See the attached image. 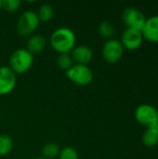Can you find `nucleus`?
I'll return each mask as SVG.
<instances>
[{
	"label": "nucleus",
	"mask_w": 158,
	"mask_h": 159,
	"mask_svg": "<svg viewBox=\"0 0 158 159\" xmlns=\"http://www.w3.org/2000/svg\"><path fill=\"white\" fill-rule=\"evenodd\" d=\"M75 34L67 27L58 28L50 35L51 48L59 54L71 52L75 47Z\"/></svg>",
	"instance_id": "1"
},
{
	"label": "nucleus",
	"mask_w": 158,
	"mask_h": 159,
	"mask_svg": "<svg viewBox=\"0 0 158 159\" xmlns=\"http://www.w3.org/2000/svg\"><path fill=\"white\" fill-rule=\"evenodd\" d=\"M33 62L34 55L26 48H19L10 55L9 68L15 75H21L32 67Z\"/></svg>",
	"instance_id": "2"
},
{
	"label": "nucleus",
	"mask_w": 158,
	"mask_h": 159,
	"mask_svg": "<svg viewBox=\"0 0 158 159\" xmlns=\"http://www.w3.org/2000/svg\"><path fill=\"white\" fill-rule=\"evenodd\" d=\"M136 121L147 128L158 125V110L151 104H141L139 105L134 113Z\"/></svg>",
	"instance_id": "3"
},
{
	"label": "nucleus",
	"mask_w": 158,
	"mask_h": 159,
	"mask_svg": "<svg viewBox=\"0 0 158 159\" xmlns=\"http://www.w3.org/2000/svg\"><path fill=\"white\" fill-rule=\"evenodd\" d=\"M40 20L37 14L34 11L27 10L23 12L17 22V32L21 36H28L33 34L39 26Z\"/></svg>",
	"instance_id": "4"
},
{
	"label": "nucleus",
	"mask_w": 158,
	"mask_h": 159,
	"mask_svg": "<svg viewBox=\"0 0 158 159\" xmlns=\"http://www.w3.org/2000/svg\"><path fill=\"white\" fill-rule=\"evenodd\" d=\"M66 76L74 84L79 86H88L93 80V73L88 65L74 64L66 72Z\"/></svg>",
	"instance_id": "5"
},
{
	"label": "nucleus",
	"mask_w": 158,
	"mask_h": 159,
	"mask_svg": "<svg viewBox=\"0 0 158 159\" xmlns=\"http://www.w3.org/2000/svg\"><path fill=\"white\" fill-rule=\"evenodd\" d=\"M122 20L127 28L142 31L145 21V15L136 7H127L122 13Z\"/></svg>",
	"instance_id": "6"
},
{
	"label": "nucleus",
	"mask_w": 158,
	"mask_h": 159,
	"mask_svg": "<svg viewBox=\"0 0 158 159\" xmlns=\"http://www.w3.org/2000/svg\"><path fill=\"white\" fill-rule=\"evenodd\" d=\"M102 57L109 63H115L121 60L124 54V48L117 39H110L105 42L102 50Z\"/></svg>",
	"instance_id": "7"
},
{
	"label": "nucleus",
	"mask_w": 158,
	"mask_h": 159,
	"mask_svg": "<svg viewBox=\"0 0 158 159\" xmlns=\"http://www.w3.org/2000/svg\"><path fill=\"white\" fill-rule=\"evenodd\" d=\"M120 42L124 48H127L129 50L138 49L143 42L142 31L126 28L122 33Z\"/></svg>",
	"instance_id": "8"
},
{
	"label": "nucleus",
	"mask_w": 158,
	"mask_h": 159,
	"mask_svg": "<svg viewBox=\"0 0 158 159\" xmlns=\"http://www.w3.org/2000/svg\"><path fill=\"white\" fill-rule=\"evenodd\" d=\"M16 86V75L8 66L0 67V95L10 93Z\"/></svg>",
	"instance_id": "9"
},
{
	"label": "nucleus",
	"mask_w": 158,
	"mask_h": 159,
	"mask_svg": "<svg viewBox=\"0 0 158 159\" xmlns=\"http://www.w3.org/2000/svg\"><path fill=\"white\" fill-rule=\"evenodd\" d=\"M71 57L76 64L87 65L93 59V51L90 48L81 45L74 47V49L71 51Z\"/></svg>",
	"instance_id": "10"
},
{
	"label": "nucleus",
	"mask_w": 158,
	"mask_h": 159,
	"mask_svg": "<svg viewBox=\"0 0 158 159\" xmlns=\"http://www.w3.org/2000/svg\"><path fill=\"white\" fill-rule=\"evenodd\" d=\"M142 34L143 39L152 43H158V15L146 19Z\"/></svg>",
	"instance_id": "11"
},
{
	"label": "nucleus",
	"mask_w": 158,
	"mask_h": 159,
	"mask_svg": "<svg viewBox=\"0 0 158 159\" xmlns=\"http://www.w3.org/2000/svg\"><path fill=\"white\" fill-rule=\"evenodd\" d=\"M47 41L46 38L41 34H35L31 36L27 41V50L33 55L34 53H40L46 48Z\"/></svg>",
	"instance_id": "12"
},
{
	"label": "nucleus",
	"mask_w": 158,
	"mask_h": 159,
	"mask_svg": "<svg viewBox=\"0 0 158 159\" xmlns=\"http://www.w3.org/2000/svg\"><path fill=\"white\" fill-rule=\"evenodd\" d=\"M142 143L147 147H154L158 143V125L147 128L142 135Z\"/></svg>",
	"instance_id": "13"
},
{
	"label": "nucleus",
	"mask_w": 158,
	"mask_h": 159,
	"mask_svg": "<svg viewBox=\"0 0 158 159\" xmlns=\"http://www.w3.org/2000/svg\"><path fill=\"white\" fill-rule=\"evenodd\" d=\"M98 31H99L100 35H101L102 38L106 39V40L113 39V37H114L115 34V26L113 25V23H111V22L108 21V20L102 21V22L99 25Z\"/></svg>",
	"instance_id": "14"
},
{
	"label": "nucleus",
	"mask_w": 158,
	"mask_h": 159,
	"mask_svg": "<svg viewBox=\"0 0 158 159\" xmlns=\"http://www.w3.org/2000/svg\"><path fill=\"white\" fill-rule=\"evenodd\" d=\"M61 152L60 147L53 143H47L42 149V157L46 159H54L59 157Z\"/></svg>",
	"instance_id": "15"
},
{
	"label": "nucleus",
	"mask_w": 158,
	"mask_h": 159,
	"mask_svg": "<svg viewBox=\"0 0 158 159\" xmlns=\"http://www.w3.org/2000/svg\"><path fill=\"white\" fill-rule=\"evenodd\" d=\"M53 13H54V11H53V7H51V5L44 4L39 7L38 13H36V14H37V17L40 21L47 22L53 18Z\"/></svg>",
	"instance_id": "16"
},
{
	"label": "nucleus",
	"mask_w": 158,
	"mask_h": 159,
	"mask_svg": "<svg viewBox=\"0 0 158 159\" xmlns=\"http://www.w3.org/2000/svg\"><path fill=\"white\" fill-rule=\"evenodd\" d=\"M57 64L59 66V68L61 70H63L65 72H67L68 70H70L73 65H74V61L71 57V55L69 53H65V54H60L58 59H57Z\"/></svg>",
	"instance_id": "17"
},
{
	"label": "nucleus",
	"mask_w": 158,
	"mask_h": 159,
	"mask_svg": "<svg viewBox=\"0 0 158 159\" xmlns=\"http://www.w3.org/2000/svg\"><path fill=\"white\" fill-rule=\"evenodd\" d=\"M13 147V142L7 135H0V157L7 155Z\"/></svg>",
	"instance_id": "18"
},
{
	"label": "nucleus",
	"mask_w": 158,
	"mask_h": 159,
	"mask_svg": "<svg viewBox=\"0 0 158 159\" xmlns=\"http://www.w3.org/2000/svg\"><path fill=\"white\" fill-rule=\"evenodd\" d=\"M58 157L59 159H79V156L74 148L71 146H66L61 150Z\"/></svg>",
	"instance_id": "19"
},
{
	"label": "nucleus",
	"mask_w": 158,
	"mask_h": 159,
	"mask_svg": "<svg viewBox=\"0 0 158 159\" xmlns=\"http://www.w3.org/2000/svg\"><path fill=\"white\" fill-rule=\"evenodd\" d=\"M2 9L8 11V12H14L19 9L20 6V0H1Z\"/></svg>",
	"instance_id": "20"
},
{
	"label": "nucleus",
	"mask_w": 158,
	"mask_h": 159,
	"mask_svg": "<svg viewBox=\"0 0 158 159\" xmlns=\"http://www.w3.org/2000/svg\"><path fill=\"white\" fill-rule=\"evenodd\" d=\"M1 9H2V5H1V0H0V11H1Z\"/></svg>",
	"instance_id": "21"
},
{
	"label": "nucleus",
	"mask_w": 158,
	"mask_h": 159,
	"mask_svg": "<svg viewBox=\"0 0 158 159\" xmlns=\"http://www.w3.org/2000/svg\"><path fill=\"white\" fill-rule=\"evenodd\" d=\"M35 159H46V158H44V157H37V158H35Z\"/></svg>",
	"instance_id": "22"
}]
</instances>
